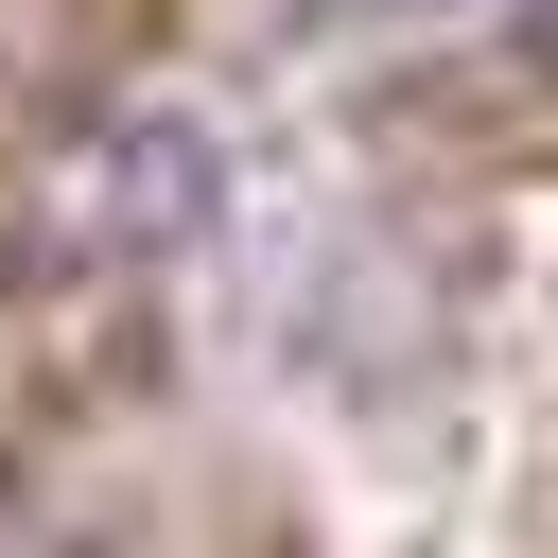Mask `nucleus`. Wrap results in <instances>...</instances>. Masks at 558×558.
<instances>
[{
    "mask_svg": "<svg viewBox=\"0 0 558 558\" xmlns=\"http://www.w3.org/2000/svg\"><path fill=\"white\" fill-rule=\"evenodd\" d=\"M401 17H453V0H279V35H401Z\"/></svg>",
    "mask_w": 558,
    "mask_h": 558,
    "instance_id": "nucleus-1",
    "label": "nucleus"
},
{
    "mask_svg": "<svg viewBox=\"0 0 558 558\" xmlns=\"http://www.w3.org/2000/svg\"><path fill=\"white\" fill-rule=\"evenodd\" d=\"M541 70H558V0H541Z\"/></svg>",
    "mask_w": 558,
    "mask_h": 558,
    "instance_id": "nucleus-2",
    "label": "nucleus"
}]
</instances>
